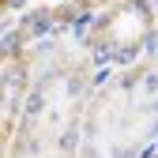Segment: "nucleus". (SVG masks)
Wrapping results in <instances>:
<instances>
[{
    "label": "nucleus",
    "mask_w": 158,
    "mask_h": 158,
    "mask_svg": "<svg viewBox=\"0 0 158 158\" xmlns=\"http://www.w3.org/2000/svg\"><path fill=\"white\" fill-rule=\"evenodd\" d=\"M42 109V94H30V102H27V113H38Z\"/></svg>",
    "instance_id": "obj_1"
},
{
    "label": "nucleus",
    "mask_w": 158,
    "mask_h": 158,
    "mask_svg": "<svg viewBox=\"0 0 158 158\" xmlns=\"http://www.w3.org/2000/svg\"><path fill=\"white\" fill-rule=\"evenodd\" d=\"M60 147H64V151H72V147H75V128H68V132H64V143H60Z\"/></svg>",
    "instance_id": "obj_2"
}]
</instances>
